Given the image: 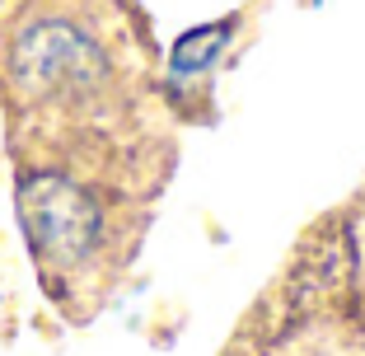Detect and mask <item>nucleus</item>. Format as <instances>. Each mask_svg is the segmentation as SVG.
<instances>
[{"label":"nucleus","mask_w":365,"mask_h":356,"mask_svg":"<svg viewBox=\"0 0 365 356\" xmlns=\"http://www.w3.org/2000/svg\"><path fill=\"white\" fill-rule=\"evenodd\" d=\"M24 220H29L33 248H43L56 263L85 258L98 239L94 202L61 178H38V183L24 188Z\"/></svg>","instance_id":"obj_1"},{"label":"nucleus","mask_w":365,"mask_h":356,"mask_svg":"<svg viewBox=\"0 0 365 356\" xmlns=\"http://www.w3.org/2000/svg\"><path fill=\"white\" fill-rule=\"evenodd\" d=\"M225 47V29H211V33H192V38H182L178 52H173V66L178 71H202V66L215 61V52Z\"/></svg>","instance_id":"obj_3"},{"label":"nucleus","mask_w":365,"mask_h":356,"mask_svg":"<svg viewBox=\"0 0 365 356\" xmlns=\"http://www.w3.org/2000/svg\"><path fill=\"white\" fill-rule=\"evenodd\" d=\"M98 71V52L66 24H43L19 43V76L33 89L89 85Z\"/></svg>","instance_id":"obj_2"}]
</instances>
